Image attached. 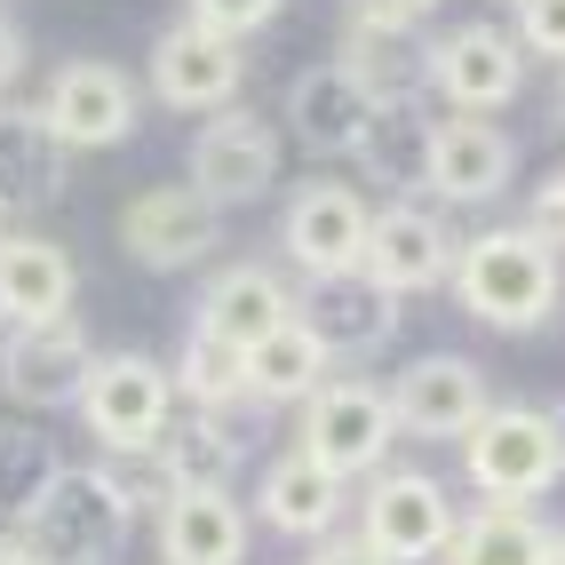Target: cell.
<instances>
[{"label": "cell", "mask_w": 565, "mask_h": 565, "mask_svg": "<svg viewBox=\"0 0 565 565\" xmlns=\"http://www.w3.org/2000/svg\"><path fill=\"white\" fill-rule=\"evenodd\" d=\"M510 17H518V49L565 64V0H518Z\"/></svg>", "instance_id": "cell-31"}, {"label": "cell", "mask_w": 565, "mask_h": 565, "mask_svg": "<svg viewBox=\"0 0 565 565\" xmlns=\"http://www.w3.org/2000/svg\"><path fill=\"white\" fill-rule=\"evenodd\" d=\"M557 128H565V96H557Z\"/></svg>", "instance_id": "cell-39"}, {"label": "cell", "mask_w": 565, "mask_h": 565, "mask_svg": "<svg viewBox=\"0 0 565 565\" xmlns=\"http://www.w3.org/2000/svg\"><path fill=\"white\" fill-rule=\"evenodd\" d=\"M0 565H49V557H41V542L17 525V534H0Z\"/></svg>", "instance_id": "cell-37"}, {"label": "cell", "mask_w": 565, "mask_h": 565, "mask_svg": "<svg viewBox=\"0 0 565 565\" xmlns=\"http://www.w3.org/2000/svg\"><path fill=\"white\" fill-rule=\"evenodd\" d=\"M455 295L478 327H502V334H534L557 295H565V271H557V247L534 239L525 223H502V232H478L462 239L455 255Z\"/></svg>", "instance_id": "cell-1"}, {"label": "cell", "mask_w": 565, "mask_h": 565, "mask_svg": "<svg viewBox=\"0 0 565 565\" xmlns=\"http://www.w3.org/2000/svg\"><path fill=\"white\" fill-rule=\"evenodd\" d=\"M41 111L56 120V136L72 143V152H111V143L136 136V88H128V72L104 64V56H72V64H56V81H49Z\"/></svg>", "instance_id": "cell-14"}, {"label": "cell", "mask_w": 565, "mask_h": 565, "mask_svg": "<svg viewBox=\"0 0 565 565\" xmlns=\"http://www.w3.org/2000/svg\"><path fill=\"white\" fill-rule=\"evenodd\" d=\"M334 64H343L374 104H398V96H423L430 88V41H414V24H366V17H351Z\"/></svg>", "instance_id": "cell-23"}, {"label": "cell", "mask_w": 565, "mask_h": 565, "mask_svg": "<svg viewBox=\"0 0 565 565\" xmlns=\"http://www.w3.org/2000/svg\"><path fill=\"white\" fill-rule=\"evenodd\" d=\"M446 565H557V534L525 502H486L455 525Z\"/></svg>", "instance_id": "cell-26"}, {"label": "cell", "mask_w": 565, "mask_h": 565, "mask_svg": "<svg viewBox=\"0 0 565 565\" xmlns=\"http://www.w3.org/2000/svg\"><path fill=\"white\" fill-rule=\"evenodd\" d=\"M462 470L486 502H542L565 478V455L542 406H486V423L462 438Z\"/></svg>", "instance_id": "cell-3"}, {"label": "cell", "mask_w": 565, "mask_h": 565, "mask_svg": "<svg viewBox=\"0 0 565 565\" xmlns=\"http://www.w3.org/2000/svg\"><path fill=\"white\" fill-rule=\"evenodd\" d=\"M518 175V143L486 120V111H446L438 120V168H430V192L455 200V207H486L502 200Z\"/></svg>", "instance_id": "cell-19"}, {"label": "cell", "mask_w": 565, "mask_h": 565, "mask_svg": "<svg viewBox=\"0 0 565 565\" xmlns=\"http://www.w3.org/2000/svg\"><path fill=\"white\" fill-rule=\"evenodd\" d=\"M374 192H430V168H438V111L423 96H398V104H374V120L359 136V152Z\"/></svg>", "instance_id": "cell-20"}, {"label": "cell", "mask_w": 565, "mask_h": 565, "mask_svg": "<svg viewBox=\"0 0 565 565\" xmlns=\"http://www.w3.org/2000/svg\"><path fill=\"white\" fill-rule=\"evenodd\" d=\"M438 9V0H351V17H366V24H423Z\"/></svg>", "instance_id": "cell-35"}, {"label": "cell", "mask_w": 565, "mask_h": 565, "mask_svg": "<svg viewBox=\"0 0 565 565\" xmlns=\"http://www.w3.org/2000/svg\"><path fill=\"white\" fill-rule=\"evenodd\" d=\"M366 223L374 207L351 192V183H334V175H303L295 183V200L279 215V247L295 255V271H359V255H366Z\"/></svg>", "instance_id": "cell-11"}, {"label": "cell", "mask_w": 565, "mask_h": 565, "mask_svg": "<svg viewBox=\"0 0 565 565\" xmlns=\"http://www.w3.org/2000/svg\"><path fill=\"white\" fill-rule=\"evenodd\" d=\"M81 414H88L96 446H111V455L160 446V438L175 430V374H168L160 359H143V351H111V359H96V374H88Z\"/></svg>", "instance_id": "cell-5"}, {"label": "cell", "mask_w": 565, "mask_h": 565, "mask_svg": "<svg viewBox=\"0 0 565 565\" xmlns=\"http://www.w3.org/2000/svg\"><path fill=\"white\" fill-rule=\"evenodd\" d=\"M430 88L455 111H502L525 88V49L502 24H455L430 49Z\"/></svg>", "instance_id": "cell-15"}, {"label": "cell", "mask_w": 565, "mask_h": 565, "mask_svg": "<svg viewBox=\"0 0 565 565\" xmlns=\"http://www.w3.org/2000/svg\"><path fill=\"white\" fill-rule=\"evenodd\" d=\"M72 143L41 104H0V215H32L64 192Z\"/></svg>", "instance_id": "cell-18"}, {"label": "cell", "mask_w": 565, "mask_h": 565, "mask_svg": "<svg viewBox=\"0 0 565 565\" xmlns=\"http://www.w3.org/2000/svg\"><path fill=\"white\" fill-rule=\"evenodd\" d=\"M255 510L271 518L279 534H295V542H327V534H334V518H343V478L319 470L311 455H287V462L263 470Z\"/></svg>", "instance_id": "cell-25"}, {"label": "cell", "mask_w": 565, "mask_h": 565, "mask_svg": "<svg viewBox=\"0 0 565 565\" xmlns=\"http://www.w3.org/2000/svg\"><path fill=\"white\" fill-rule=\"evenodd\" d=\"M175 398L183 406H223V398H255L247 391V343H232V334H215V327H192L183 334V351H175Z\"/></svg>", "instance_id": "cell-29"}, {"label": "cell", "mask_w": 565, "mask_h": 565, "mask_svg": "<svg viewBox=\"0 0 565 565\" xmlns=\"http://www.w3.org/2000/svg\"><path fill=\"white\" fill-rule=\"evenodd\" d=\"M366 120H374V96L351 81L343 64H311V72L287 81V136L303 143L311 160H351Z\"/></svg>", "instance_id": "cell-17"}, {"label": "cell", "mask_w": 565, "mask_h": 565, "mask_svg": "<svg viewBox=\"0 0 565 565\" xmlns=\"http://www.w3.org/2000/svg\"><path fill=\"white\" fill-rule=\"evenodd\" d=\"M303 565H391V557L374 550L366 534H327V542H319V550H311Z\"/></svg>", "instance_id": "cell-34"}, {"label": "cell", "mask_w": 565, "mask_h": 565, "mask_svg": "<svg viewBox=\"0 0 565 565\" xmlns=\"http://www.w3.org/2000/svg\"><path fill=\"white\" fill-rule=\"evenodd\" d=\"M486 374L455 351H423L391 374V414L406 438H470L486 423Z\"/></svg>", "instance_id": "cell-12"}, {"label": "cell", "mask_w": 565, "mask_h": 565, "mask_svg": "<svg viewBox=\"0 0 565 565\" xmlns=\"http://www.w3.org/2000/svg\"><path fill=\"white\" fill-rule=\"evenodd\" d=\"M525 232L550 239V247L565 255V168H550L534 192H525Z\"/></svg>", "instance_id": "cell-33"}, {"label": "cell", "mask_w": 565, "mask_h": 565, "mask_svg": "<svg viewBox=\"0 0 565 565\" xmlns=\"http://www.w3.org/2000/svg\"><path fill=\"white\" fill-rule=\"evenodd\" d=\"M398 303L406 295H391L374 271H311L295 295V319L327 343V359H366L398 334Z\"/></svg>", "instance_id": "cell-10"}, {"label": "cell", "mask_w": 565, "mask_h": 565, "mask_svg": "<svg viewBox=\"0 0 565 565\" xmlns=\"http://www.w3.org/2000/svg\"><path fill=\"white\" fill-rule=\"evenodd\" d=\"M81 271H72V247L41 239V232H0V319L9 327H41L64 319Z\"/></svg>", "instance_id": "cell-21"}, {"label": "cell", "mask_w": 565, "mask_h": 565, "mask_svg": "<svg viewBox=\"0 0 565 565\" xmlns=\"http://www.w3.org/2000/svg\"><path fill=\"white\" fill-rule=\"evenodd\" d=\"M398 438V414H391V391L374 383H319L303 398V438H295V455H311L319 470L334 478H374Z\"/></svg>", "instance_id": "cell-4"}, {"label": "cell", "mask_w": 565, "mask_h": 565, "mask_svg": "<svg viewBox=\"0 0 565 565\" xmlns=\"http://www.w3.org/2000/svg\"><path fill=\"white\" fill-rule=\"evenodd\" d=\"M550 430H557V455H565V406H550Z\"/></svg>", "instance_id": "cell-38"}, {"label": "cell", "mask_w": 565, "mask_h": 565, "mask_svg": "<svg viewBox=\"0 0 565 565\" xmlns=\"http://www.w3.org/2000/svg\"><path fill=\"white\" fill-rule=\"evenodd\" d=\"M183 17H200L215 32H232V41H247V32H263L279 17V0H183Z\"/></svg>", "instance_id": "cell-32"}, {"label": "cell", "mask_w": 565, "mask_h": 565, "mask_svg": "<svg viewBox=\"0 0 565 565\" xmlns=\"http://www.w3.org/2000/svg\"><path fill=\"white\" fill-rule=\"evenodd\" d=\"M327 343L303 327V319H287V327H271L263 343L247 351V391L263 398V406H295V398H311L319 383H327Z\"/></svg>", "instance_id": "cell-27"}, {"label": "cell", "mask_w": 565, "mask_h": 565, "mask_svg": "<svg viewBox=\"0 0 565 565\" xmlns=\"http://www.w3.org/2000/svg\"><path fill=\"white\" fill-rule=\"evenodd\" d=\"M455 255H462V239L446 232L430 207L398 200V207H383V215L366 223L359 271H374L391 295H423V287H446V279H455Z\"/></svg>", "instance_id": "cell-16"}, {"label": "cell", "mask_w": 565, "mask_h": 565, "mask_svg": "<svg viewBox=\"0 0 565 565\" xmlns=\"http://www.w3.org/2000/svg\"><path fill=\"white\" fill-rule=\"evenodd\" d=\"M56 470H64V455L41 423H0V525H24L41 510Z\"/></svg>", "instance_id": "cell-28"}, {"label": "cell", "mask_w": 565, "mask_h": 565, "mask_svg": "<svg viewBox=\"0 0 565 565\" xmlns=\"http://www.w3.org/2000/svg\"><path fill=\"white\" fill-rule=\"evenodd\" d=\"M24 81V32L0 17V104H9V88Z\"/></svg>", "instance_id": "cell-36"}, {"label": "cell", "mask_w": 565, "mask_h": 565, "mask_svg": "<svg viewBox=\"0 0 565 565\" xmlns=\"http://www.w3.org/2000/svg\"><path fill=\"white\" fill-rule=\"evenodd\" d=\"M192 183L215 200V207H247V200H263L279 183V128L263 120V111L247 104H223V111H207V128L192 136Z\"/></svg>", "instance_id": "cell-9"}, {"label": "cell", "mask_w": 565, "mask_h": 565, "mask_svg": "<svg viewBox=\"0 0 565 565\" xmlns=\"http://www.w3.org/2000/svg\"><path fill=\"white\" fill-rule=\"evenodd\" d=\"M160 455H168V478H175V494H192V486H232V462H239V446L223 438L207 414H192L183 430L160 438Z\"/></svg>", "instance_id": "cell-30"}, {"label": "cell", "mask_w": 565, "mask_h": 565, "mask_svg": "<svg viewBox=\"0 0 565 565\" xmlns=\"http://www.w3.org/2000/svg\"><path fill=\"white\" fill-rule=\"evenodd\" d=\"M239 88H247V41H232V32L183 17L152 41V96L168 111H223L239 104Z\"/></svg>", "instance_id": "cell-8"}, {"label": "cell", "mask_w": 565, "mask_h": 565, "mask_svg": "<svg viewBox=\"0 0 565 565\" xmlns=\"http://www.w3.org/2000/svg\"><path fill=\"white\" fill-rule=\"evenodd\" d=\"M502 9H518V0H502Z\"/></svg>", "instance_id": "cell-41"}, {"label": "cell", "mask_w": 565, "mask_h": 565, "mask_svg": "<svg viewBox=\"0 0 565 565\" xmlns=\"http://www.w3.org/2000/svg\"><path fill=\"white\" fill-rule=\"evenodd\" d=\"M287 319H295V295H287L279 271H263V263H232V271H215L207 295H200V311H192V327H215V334H232V343H247V351L271 327H287Z\"/></svg>", "instance_id": "cell-24"}, {"label": "cell", "mask_w": 565, "mask_h": 565, "mask_svg": "<svg viewBox=\"0 0 565 565\" xmlns=\"http://www.w3.org/2000/svg\"><path fill=\"white\" fill-rule=\"evenodd\" d=\"M455 494H446L438 478L423 470H383L366 494V542L383 550L391 565H423V557H446V542H455Z\"/></svg>", "instance_id": "cell-13"}, {"label": "cell", "mask_w": 565, "mask_h": 565, "mask_svg": "<svg viewBox=\"0 0 565 565\" xmlns=\"http://www.w3.org/2000/svg\"><path fill=\"white\" fill-rule=\"evenodd\" d=\"M24 534L41 542L49 565H120V550L136 534V502L111 462H64L41 510L24 518Z\"/></svg>", "instance_id": "cell-2"}, {"label": "cell", "mask_w": 565, "mask_h": 565, "mask_svg": "<svg viewBox=\"0 0 565 565\" xmlns=\"http://www.w3.org/2000/svg\"><path fill=\"white\" fill-rule=\"evenodd\" d=\"M247 557V510L232 486H192L160 510V565H239Z\"/></svg>", "instance_id": "cell-22"}, {"label": "cell", "mask_w": 565, "mask_h": 565, "mask_svg": "<svg viewBox=\"0 0 565 565\" xmlns=\"http://www.w3.org/2000/svg\"><path fill=\"white\" fill-rule=\"evenodd\" d=\"M557 565H565V534H557Z\"/></svg>", "instance_id": "cell-40"}, {"label": "cell", "mask_w": 565, "mask_h": 565, "mask_svg": "<svg viewBox=\"0 0 565 565\" xmlns=\"http://www.w3.org/2000/svg\"><path fill=\"white\" fill-rule=\"evenodd\" d=\"M120 247L143 263V271H192L223 247V207L200 192L192 175L183 183H152L120 207Z\"/></svg>", "instance_id": "cell-6"}, {"label": "cell", "mask_w": 565, "mask_h": 565, "mask_svg": "<svg viewBox=\"0 0 565 565\" xmlns=\"http://www.w3.org/2000/svg\"><path fill=\"white\" fill-rule=\"evenodd\" d=\"M96 343L81 319H41V327H17L0 343V391H9L24 414H56V406H81L88 374H96Z\"/></svg>", "instance_id": "cell-7"}]
</instances>
